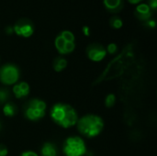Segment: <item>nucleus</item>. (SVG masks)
Here are the masks:
<instances>
[{
	"mask_svg": "<svg viewBox=\"0 0 157 156\" xmlns=\"http://www.w3.org/2000/svg\"><path fill=\"white\" fill-rule=\"evenodd\" d=\"M51 118L59 126L68 129L75 126L78 120L75 108L67 104L57 103L51 109Z\"/></svg>",
	"mask_w": 157,
	"mask_h": 156,
	"instance_id": "nucleus-1",
	"label": "nucleus"
},
{
	"mask_svg": "<svg viewBox=\"0 0 157 156\" xmlns=\"http://www.w3.org/2000/svg\"><path fill=\"white\" fill-rule=\"evenodd\" d=\"M78 131L86 138H94L100 134L104 128L103 120L97 115L88 114L81 119H79L76 122Z\"/></svg>",
	"mask_w": 157,
	"mask_h": 156,
	"instance_id": "nucleus-2",
	"label": "nucleus"
},
{
	"mask_svg": "<svg viewBox=\"0 0 157 156\" xmlns=\"http://www.w3.org/2000/svg\"><path fill=\"white\" fill-rule=\"evenodd\" d=\"M46 103L40 99L33 98L27 102L24 107V115L26 119L31 121H36L45 116Z\"/></svg>",
	"mask_w": 157,
	"mask_h": 156,
	"instance_id": "nucleus-3",
	"label": "nucleus"
},
{
	"mask_svg": "<svg viewBox=\"0 0 157 156\" xmlns=\"http://www.w3.org/2000/svg\"><path fill=\"white\" fill-rule=\"evenodd\" d=\"M63 152L65 156H84L86 154V146L79 136H72L65 140Z\"/></svg>",
	"mask_w": 157,
	"mask_h": 156,
	"instance_id": "nucleus-4",
	"label": "nucleus"
},
{
	"mask_svg": "<svg viewBox=\"0 0 157 156\" xmlns=\"http://www.w3.org/2000/svg\"><path fill=\"white\" fill-rule=\"evenodd\" d=\"M19 78V70L14 64H5L0 68V81L6 86L17 84Z\"/></svg>",
	"mask_w": 157,
	"mask_h": 156,
	"instance_id": "nucleus-5",
	"label": "nucleus"
},
{
	"mask_svg": "<svg viewBox=\"0 0 157 156\" xmlns=\"http://www.w3.org/2000/svg\"><path fill=\"white\" fill-rule=\"evenodd\" d=\"M87 56L93 62H101L107 55L106 49L99 44H92L87 48Z\"/></svg>",
	"mask_w": 157,
	"mask_h": 156,
	"instance_id": "nucleus-6",
	"label": "nucleus"
},
{
	"mask_svg": "<svg viewBox=\"0 0 157 156\" xmlns=\"http://www.w3.org/2000/svg\"><path fill=\"white\" fill-rule=\"evenodd\" d=\"M12 90L17 98H23L29 94V86L26 82H20L15 84Z\"/></svg>",
	"mask_w": 157,
	"mask_h": 156,
	"instance_id": "nucleus-7",
	"label": "nucleus"
},
{
	"mask_svg": "<svg viewBox=\"0 0 157 156\" xmlns=\"http://www.w3.org/2000/svg\"><path fill=\"white\" fill-rule=\"evenodd\" d=\"M14 32L18 35L25 38H29L33 34V27L30 24L23 23V24H17L13 28Z\"/></svg>",
	"mask_w": 157,
	"mask_h": 156,
	"instance_id": "nucleus-8",
	"label": "nucleus"
},
{
	"mask_svg": "<svg viewBox=\"0 0 157 156\" xmlns=\"http://www.w3.org/2000/svg\"><path fill=\"white\" fill-rule=\"evenodd\" d=\"M150 7L146 4H140L136 7V16L141 20H149L151 17Z\"/></svg>",
	"mask_w": 157,
	"mask_h": 156,
	"instance_id": "nucleus-9",
	"label": "nucleus"
},
{
	"mask_svg": "<svg viewBox=\"0 0 157 156\" xmlns=\"http://www.w3.org/2000/svg\"><path fill=\"white\" fill-rule=\"evenodd\" d=\"M40 156H58V149L52 143H45L40 149Z\"/></svg>",
	"mask_w": 157,
	"mask_h": 156,
	"instance_id": "nucleus-10",
	"label": "nucleus"
},
{
	"mask_svg": "<svg viewBox=\"0 0 157 156\" xmlns=\"http://www.w3.org/2000/svg\"><path fill=\"white\" fill-rule=\"evenodd\" d=\"M3 112H4L5 116H6V117H13L17 114V108L14 103L7 102L3 107Z\"/></svg>",
	"mask_w": 157,
	"mask_h": 156,
	"instance_id": "nucleus-11",
	"label": "nucleus"
},
{
	"mask_svg": "<svg viewBox=\"0 0 157 156\" xmlns=\"http://www.w3.org/2000/svg\"><path fill=\"white\" fill-rule=\"evenodd\" d=\"M67 66V61L64 58L58 57L53 61V69L56 72H62L63 71Z\"/></svg>",
	"mask_w": 157,
	"mask_h": 156,
	"instance_id": "nucleus-12",
	"label": "nucleus"
},
{
	"mask_svg": "<svg viewBox=\"0 0 157 156\" xmlns=\"http://www.w3.org/2000/svg\"><path fill=\"white\" fill-rule=\"evenodd\" d=\"M121 0H104L105 6L109 10H116L119 9L121 6Z\"/></svg>",
	"mask_w": 157,
	"mask_h": 156,
	"instance_id": "nucleus-13",
	"label": "nucleus"
},
{
	"mask_svg": "<svg viewBox=\"0 0 157 156\" xmlns=\"http://www.w3.org/2000/svg\"><path fill=\"white\" fill-rule=\"evenodd\" d=\"M65 40L59 35L56 37L55 39V48L57 49V51L61 53V54H64V45H65Z\"/></svg>",
	"mask_w": 157,
	"mask_h": 156,
	"instance_id": "nucleus-14",
	"label": "nucleus"
},
{
	"mask_svg": "<svg viewBox=\"0 0 157 156\" xmlns=\"http://www.w3.org/2000/svg\"><path fill=\"white\" fill-rule=\"evenodd\" d=\"M10 97V92L7 88H1L0 89V104L6 103Z\"/></svg>",
	"mask_w": 157,
	"mask_h": 156,
	"instance_id": "nucleus-15",
	"label": "nucleus"
},
{
	"mask_svg": "<svg viewBox=\"0 0 157 156\" xmlns=\"http://www.w3.org/2000/svg\"><path fill=\"white\" fill-rule=\"evenodd\" d=\"M60 36L65 40V41H69V42H75V35L69 31V30H63Z\"/></svg>",
	"mask_w": 157,
	"mask_h": 156,
	"instance_id": "nucleus-16",
	"label": "nucleus"
},
{
	"mask_svg": "<svg viewBox=\"0 0 157 156\" xmlns=\"http://www.w3.org/2000/svg\"><path fill=\"white\" fill-rule=\"evenodd\" d=\"M116 102V97L114 94H109L105 98V105L107 108H111L115 105Z\"/></svg>",
	"mask_w": 157,
	"mask_h": 156,
	"instance_id": "nucleus-17",
	"label": "nucleus"
},
{
	"mask_svg": "<svg viewBox=\"0 0 157 156\" xmlns=\"http://www.w3.org/2000/svg\"><path fill=\"white\" fill-rule=\"evenodd\" d=\"M75 48V42L66 41L65 42V45H64V54H67V53H70V52L74 51Z\"/></svg>",
	"mask_w": 157,
	"mask_h": 156,
	"instance_id": "nucleus-18",
	"label": "nucleus"
},
{
	"mask_svg": "<svg viewBox=\"0 0 157 156\" xmlns=\"http://www.w3.org/2000/svg\"><path fill=\"white\" fill-rule=\"evenodd\" d=\"M111 26L115 29H121L122 27V20L119 17H114L111 19Z\"/></svg>",
	"mask_w": 157,
	"mask_h": 156,
	"instance_id": "nucleus-19",
	"label": "nucleus"
},
{
	"mask_svg": "<svg viewBox=\"0 0 157 156\" xmlns=\"http://www.w3.org/2000/svg\"><path fill=\"white\" fill-rule=\"evenodd\" d=\"M117 51H118V47H117V45H116L115 43H110V44H109L108 47H107V51H108L109 53H110V54L116 53Z\"/></svg>",
	"mask_w": 157,
	"mask_h": 156,
	"instance_id": "nucleus-20",
	"label": "nucleus"
},
{
	"mask_svg": "<svg viewBox=\"0 0 157 156\" xmlns=\"http://www.w3.org/2000/svg\"><path fill=\"white\" fill-rule=\"evenodd\" d=\"M8 154V150L7 148L3 145V144H0V156H6Z\"/></svg>",
	"mask_w": 157,
	"mask_h": 156,
	"instance_id": "nucleus-21",
	"label": "nucleus"
},
{
	"mask_svg": "<svg viewBox=\"0 0 157 156\" xmlns=\"http://www.w3.org/2000/svg\"><path fill=\"white\" fill-rule=\"evenodd\" d=\"M20 156H39L35 152H32V151H26V152H23Z\"/></svg>",
	"mask_w": 157,
	"mask_h": 156,
	"instance_id": "nucleus-22",
	"label": "nucleus"
},
{
	"mask_svg": "<svg viewBox=\"0 0 157 156\" xmlns=\"http://www.w3.org/2000/svg\"><path fill=\"white\" fill-rule=\"evenodd\" d=\"M146 25H147L148 27L154 29V28H155V26H156V22H155V20H154V19H149V20H147Z\"/></svg>",
	"mask_w": 157,
	"mask_h": 156,
	"instance_id": "nucleus-23",
	"label": "nucleus"
},
{
	"mask_svg": "<svg viewBox=\"0 0 157 156\" xmlns=\"http://www.w3.org/2000/svg\"><path fill=\"white\" fill-rule=\"evenodd\" d=\"M149 7H151L152 9L155 10L157 8V0H149Z\"/></svg>",
	"mask_w": 157,
	"mask_h": 156,
	"instance_id": "nucleus-24",
	"label": "nucleus"
},
{
	"mask_svg": "<svg viewBox=\"0 0 157 156\" xmlns=\"http://www.w3.org/2000/svg\"><path fill=\"white\" fill-rule=\"evenodd\" d=\"M83 33H84L86 36H89V34H90V30H89V28H88L87 26L83 27Z\"/></svg>",
	"mask_w": 157,
	"mask_h": 156,
	"instance_id": "nucleus-25",
	"label": "nucleus"
},
{
	"mask_svg": "<svg viewBox=\"0 0 157 156\" xmlns=\"http://www.w3.org/2000/svg\"><path fill=\"white\" fill-rule=\"evenodd\" d=\"M12 32H14L13 28H11V27H7V28H6V33H7V34H11Z\"/></svg>",
	"mask_w": 157,
	"mask_h": 156,
	"instance_id": "nucleus-26",
	"label": "nucleus"
},
{
	"mask_svg": "<svg viewBox=\"0 0 157 156\" xmlns=\"http://www.w3.org/2000/svg\"><path fill=\"white\" fill-rule=\"evenodd\" d=\"M140 1H142V0H129V2L132 4H138Z\"/></svg>",
	"mask_w": 157,
	"mask_h": 156,
	"instance_id": "nucleus-27",
	"label": "nucleus"
},
{
	"mask_svg": "<svg viewBox=\"0 0 157 156\" xmlns=\"http://www.w3.org/2000/svg\"><path fill=\"white\" fill-rule=\"evenodd\" d=\"M1 128H2V126H1V122H0V130H1Z\"/></svg>",
	"mask_w": 157,
	"mask_h": 156,
	"instance_id": "nucleus-28",
	"label": "nucleus"
}]
</instances>
